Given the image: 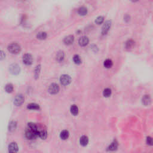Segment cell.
Returning <instances> with one entry per match:
<instances>
[{"instance_id":"cell-1","label":"cell","mask_w":153,"mask_h":153,"mask_svg":"<svg viewBox=\"0 0 153 153\" xmlns=\"http://www.w3.org/2000/svg\"><path fill=\"white\" fill-rule=\"evenodd\" d=\"M25 136L28 139H35L37 137H38V132L28 126V128L25 130Z\"/></svg>"},{"instance_id":"cell-2","label":"cell","mask_w":153,"mask_h":153,"mask_svg":"<svg viewBox=\"0 0 153 153\" xmlns=\"http://www.w3.org/2000/svg\"><path fill=\"white\" fill-rule=\"evenodd\" d=\"M21 46L17 43H12L8 46V50L12 54H18L21 51Z\"/></svg>"},{"instance_id":"cell-3","label":"cell","mask_w":153,"mask_h":153,"mask_svg":"<svg viewBox=\"0 0 153 153\" xmlns=\"http://www.w3.org/2000/svg\"><path fill=\"white\" fill-rule=\"evenodd\" d=\"M60 82L63 86H68L71 83V79L69 75L67 74H63L60 78Z\"/></svg>"},{"instance_id":"cell-4","label":"cell","mask_w":153,"mask_h":153,"mask_svg":"<svg viewBox=\"0 0 153 153\" xmlns=\"http://www.w3.org/2000/svg\"><path fill=\"white\" fill-rule=\"evenodd\" d=\"M9 71H10L11 74L13 75H18L21 72V68H20V66H19L18 64L13 63L10 66Z\"/></svg>"},{"instance_id":"cell-5","label":"cell","mask_w":153,"mask_h":153,"mask_svg":"<svg viewBox=\"0 0 153 153\" xmlns=\"http://www.w3.org/2000/svg\"><path fill=\"white\" fill-rule=\"evenodd\" d=\"M111 26V22L110 21H107L105 22L104 25L102 26V31H101L102 35H107L108 32L110 31Z\"/></svg>"},{"instance_id":"cell-6","label":"cell","mask_w":153,"mask_h":153,"mask_svg":"<svg viewBox=\"0 0 153 153\" xmlns=\"http://www.w3.org/2000/svg\"><path fill=\"white\" fill-rule=\"evenodd\" d=\"M25 101V97L22 94H18L16 95L14 101V104L16 106H21Z\"/></svg>"},{"instance_id":"cell-7","label":"cell","mask_w":153,"mask_h":153,"mask_svg":"<svg viewBox=\"0 0 153 153\" xmlns=\"http://www.w3.org/2000/svg\"><path fill=\"white\" fill-rule=\"evenodd\" d=\"M59 86L58 84L56 83H52L50 85L49 87V92L51 95L57 94L59 92Z\"/></svg>"},{"instance_id":"cell-8","label":"cell","mask_w":153,"mask_h":153,"mask_svg":"<svg viewBox=\"0 0 153 153\" xmlns=\"http://www.w3.org/2000/svg\"><path fill=\"white\" fill-rule=\"evenodd\" d=\"M33 59L30 54H25L23 56V62L26 65H31L32 63Z\"/></svg>"},{"instance_id":"cell-9","label":"cell","mask_w":153,"mask_h":153,"mask_svg":"<svg viewBox=\"0 0 153 153\" xmlns=\"http://www.w3.org/2000/svg\"><path fill=\"white\" fill-rule=\"evenodd\" d=\"M89 43V39L88 37H86V36L82 37L79 40V45L82 47L86 46Z\"/></svg>"},{"instance_id":"cell-10","label":"cell","mask_w":153,"mask_h":153,"mask_svg":"<svg viewBox=\"0 0 153 153\" xmlns=\"http://www.w3.org/2000/svg\"><path fill=\"white\" fill-rule=\"evenodd\" d=\"M19 151V148L16 142H12L9 145V151L10 152H17Z\"/></svg>"},{"instance_id":"cell-11","label":"cell","mask_w":153,"mask_h":153,"mask_svg":"<svg viewBox=\"0 0 153 153\" xmlns=\"http://www.w3.org/2000/svg\"><path fill=\"white\" fill-rule=\"evenodd\" d=\"M38 137L42 139H46L47 137V132L46 129H41L38 127Z\"/></svg>"},{"instance_id":"cell-12","label":"cell","mask_w":153,"mask_h":153,"mask_svg":"<svg viewBox=\"0 0 153 153\" xmlns=\"http://www.w3.org/2000/svg\"><path fill=\"white\" fill-rule=\"evenodd\" d=\"M74 37L72 35L67 36V37H66L65 38H64L63 40V42L64 43H65V44L68 45V46L74 43Z\"/></svg>"},{"instance_id":"cell-13","label":"cell","mask_w":153,"mask_h":153,"mask_svg":"<svg viewBox=\"0 0 153 153\" xmlns=\"http://www.w3.org/2000/svg\"><path fill=\"white\" fill-rule=\"evenodd\" d=\"M135 45V42L133 40H129L126 42L125 43V48L127 50L132 49L134 47Z\"/></svg>"},{"instance_id":"cell-14","label":"cell","mask_w":153,"mask_h":153,"mask_svg":"<svg viewBox=\"0 0 153 153\" xmlns=\"http://www.w3.org/2000/svg\"><path fill=\"white\" fill-rule=\"evenodd\" d=\"M89 143V138L86 136H82L80 139V143L81 145L86 146Z\"/></svg>"},{"instance_id":"cell-15","label":"cell","mask_w":153,"mask_h":153,"mask_svg":"<svg viewBox=\"0 0 153 153\" xmlns=\"http://www.w3.org/2000/svg\"><path fill=\"white\" fill-rule=\"evenodd\" d=\"M142 104L144 105L145 106L149 105L151 104V99L150 96H149V95H145V96L142 98Z\"/></svg>"},{"instance_id":"cell-16","label":"cell","mask_w":153,"mask_h":153,"mask_svg":"<svg viewBox=\"0 0 153 153\" xmlns=\"http://www.w3.org/2000/svg\"><path fill=\"white\" fill-rule=\"evenodd\" d=\"M56 60L59 62H61L62 61H63L64 57H65V54H64V52L62 51H59L57 52V53L56 54Z\"/></svg>"},{"instance_id":"cell-17","label":"cell","mask_w":153,"mask_h":153,"mask_svg":"<svg viewBox=\"0 0 153 153\" xmlns=\"http://www.w3.org/2000/svg\"><path fill=\"white\" fill-rule=\"evenodd\" d=\"M87 12H88V10H87V9L86 7H84V6H82V7H80L78 9V13L80 16H86L87 14Z\"/></svg>"},{"instance_id":"cell-18","label":"cell","mask_w":153,"mask_h":153,"mask_svg":"<svg viewBox=\"0 0 153 153\" xmlns=\"http://www.w3.org/2000/svg\"><path fill=\"white\" fill-rule=\"evenodd\" d=\"M104 66L105 68L110 69V68H112V66H113V62H112L111 59H106L104 62Z\"/></svg>"},{"instance_id":"cell-19","label":"cell","mask_w":153,"mask_h":153,"mask_svg":"<svg viewBox=\"0 0 153 153\" xmlns=\"http://www.w3.org/2000/svg\"><path fill=\"white\" fill-rule=\"evenodd\" d=\"M69 133L68 130H62L60 133V138L62 139V140H66L69 138Z\"/></svg>"},{"instance_id":"cell-20","label":"cell","mask_w":153,"mask_h":153,"mask_svg":"<svg viewBox=\"0 0 153 153\" xmlns=\"http://www.w3.org/2000/svg\"><path fill=\"white\" fill-rule=\"evenodd\" d=\"M70 111H71V114L74 115H76L79 114V108L75 105H73L70 108Z\"/></svg>"},{"instance_id":"cell-21","label":"cell","mask_w":153,"mask_h":153,"mask_svg":"<svg viewBox=\"0 0 153 153\" xmlns=\"http://www.w3.org/2000/svg\"><path fill=\"white\" fill-rule=\"evenodd\" d=\"M118 147V142L116 140H114L108 146V149L110 151H114Z\"/></svg>"},{"instance_id":"cell-22","label":"cell","mask_w":153,"mask_h":153,"mask_svg":"<svg viewBox=\"0 0 153 153\" xmlns=\"http://www.w3.org/2000/svg\"><path fill=\"white\" fill-rule=\"evenodd\" d=\"M27 108L29 109V110H38L39 109H40V106H39V105L37 104L32 103V104L28 105Z\"/></svg>"},{"instance_id":"cell-23","label":"cell","mask_w":153,"mask_h":153,"mask_svg":"<svg viewBox=\"0 0 153 153\" xmlns=\"http://www.w3.org/2000/svg\"><path fill=\"white\" fill-rule=\"evenodd\" d=\"M17 127V123L16 121H11L9 125V130L10 132H13Z\"/></svg>"},{"instance_id":"cell-24","label":"cell","mask_w":153,"mask_h":153,"mask_svg":"<svg viewBox=\"0 0 153 153\" xmlns=\"http://www.w3.org/2000/svg\"><path fill=\"white\" fill-rule=\"evenodd\" d=\"M47 33L45 32H40L38 33V34L37 35V38L38 39V40H45L47 38Z\"/></svg>"},{"instance_id":"cell-25","label":"cell","mask_w":153,"mask_h":153,"mask_svg":"<svg viewBox=\"0 0 153 153\" xmlns=\"http://www.w3.org/2000/svg\"><path fill=\"white\" fill-rule=\"evenodd\" d=\"M73 60H74V63L76 64V65H80L82 63V59L81 57H80L79 55L78 54H75L73 57Z\"/></svg>"},{"instance_id":"cell-26","label":"cell","mask_w":153,"mask_h":153,"mask_svg":"<svg viewBox=\"0 0 153 153\" xmlns=\"http://www.w3.org/2000/svg\"><path fill=\"white\" fill-rule=\"evenodd\" d=\"M111 93H112V91L110 89L106 88V89H105L104 92H103V95H104V97L108 98L111 96Z\"/></svg>"},{"instance_id":"cell-27","label":"cell","mask_w":153,"mask_h":153,"mask_svg":"<svg viewBox=\"0 0 153 153\" xmlns=\"http://www.w3.org/2000/svg\"><path fill=\"white\" fill-rule=\"evenodd\" d=\"M5 90L6 92H7V93H12L13 91V86L10 83L7 84L5 87Z\"/></svg>"},{"instance_id":"cell-28","label":"cell","mask_w":153,"mask_h":153,"mask_svg":"<svg viewBox=\"0 0 153 153\" xmlns=\"http://www.w3.org/2000/svg\"><path fill=\"white\" fill-rule=\"evenodd\" d=\"M104 22V18L102 16H100L98 17L95 20V23L97 24L98 25H100Z\"/></svg>"},{"instance_id":"cell-29","label":"cell","mask_w":153,"mask_h":153,"mask_svg":"<svg viewBox=\"0 0 153 153\" xmlns=\"http://www.w3.org/2000/svg\"><path fill=\"white\" fill-rule=\"evenodd\" d=\"M40 70H41V65H38V66H37L35 68V76L36 79H37V78L39 77V74H40Z\"/></svg>"},{"instance_id":"cell-30","label":"cell","mask_w":153,"mask_h":153,"mask_svg":"<svg viewBox=\"0 0 153 153\" xmlns=\"http://www.w3.org/2000/svg\"><path fill=\"white\" fill-rule=\"evenodd\" d=\"M146 142L148 145H153V138L150 136L147 137L146 139Z\"/></svg>"},{"instance_id":"cell-31","label":"cell","mask_w":153,"mask_h":153,"mask_svg":"<svg viewBox=\"0 0 153 153\" xmlns=\"http://www.w3.org/2000/svg\"><path fill=\"white\" fill-rule=\"evenodd\" d=\"M124 20L126 22H129L130 21V16L128 15H126L124 17Z\"/></svg>"},{"instance_id":"cell-32","label":"cell","mask_w":153,"mask_h":153,"mask_svg":"<svg viewBox=\"0 0 153 153\" xmlns=\"http://www.w3.org/2000/svg\"><path fill=\"white\" fill-rule=\"evenodd\" d=\"M5 54H4V52H3V51L1 50V60H3V59L5 57Z\"/></svg>"},{"instance_id":"cell-33","label":"cell","mask_w":153,"mask_h":153,"mask_svg":"<svg viewBox=\"0 0 153 153\" xmlns=\"http://www.w3.org/2000/svg\"><path fill=\"white\" fill-rule=\"evenodd\" d=\"M130 1H131L133 3H137V2H138L139 0H130Z\"/></svg>"},{"instance_id":"cell-34","label":"cell","mask_w":153,"mask_h":153,"mask_svg":"<svg viewBox=\"0 0 153 153\" xmlns=\"http://www.w3.org/2000/svg\"><path fill=\"white\" fill-rule=\"evenodd\" d=\"M22 1H26V0H22Z\"/></svg>"}]
</instances>
